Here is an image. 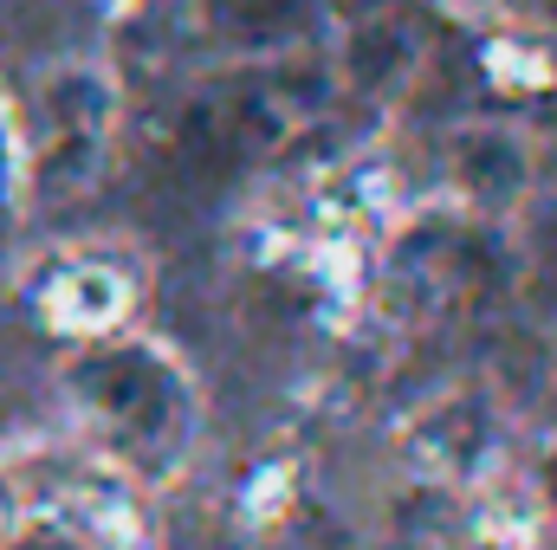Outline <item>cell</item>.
Segmentation results:
<instances>
[{
	"label": "cell",
	"mask_w": 557,
	"mask_h": 550,
	"mask_svg": "<svg viewBox=\"0 0 557 550\" xmlns=\"http://www.w3.org/2000/svg\"><path fill=\"white\" fill-rule=\"evenodd\" d=\"M545 505H552V518H557V460L545 466Z\"/></svg>",
	"instance_id": "8"
},
{
	"label": "cell",
	"mask_w": 557,
	"mask_h": 550,
	"mask_svg": "<svg viewBox=\"0 0 557 550\" xmlns=\"http://www.w3.org/2000/svg\"><path fill=\"white\" fill-rule=\"evenodd\" d=\"M311 98L285 72H240L214 91H201L182 124H175V155L195 175H234L260 155H273L305 130Z\"/></svg>",
	"instance_id": "3"
},
{
	"label": "cell",
	"mask_w": 557,
	"mask_h": 550,
	"mask_svg": "<svg viewBox=\"0 0 557 550\" xmlns=\"http://www.w3.org/2000/svg\"><path fill=\"white\" fill-rule=\"evenodd\" d=\"M131 298H137L131 266H117V260H104V253L59 260L52 278L39 285V311H46V324L65 330V337H111V330L124 324Z\"/></svg>",
	"instance_id": "4"
},
{
	"label": "cell",
	"mask_w": 557,
	"mask_h": 550,
	"mask_svg": "<svg viewBox=\"0 0 557 550\" xmlns=\"http://www.w3.org/2000/svg\"><path fill=\"white\" fill-rule=\"evenodd\" d=\"M65 396L98 453L131 479H169L195 447V383L162 343L85 337V350L65 363Z\"/></svg>",
	"instance_id": "1"
},
{
	"label": "cell",
	"mask_w": 557,
	"mask_h": 550,
	"mask_svg": "<svg viewBox=\"0 0 557 550\" xmlns=\"http://www.w3.org/2000/svg\"><path fill=\"white\" fill-rule=\"evenodd\" d=\"M13 518H20V499H13V486H7V479H0V538H7V532H13Z\"/></svg>",
	"instance_id": "7"
},
{
	"label": "cell",
	"mask_w": 557,
	"mask_h": 550,
	"mask_svg": "<svg viewBox=\"0 0 557 550\" xmlns=\"http://www.w3.org/2000/svg\"><path fill=\"white\" fill-rule=\"evenodd\" d=\"M416 460L434 479H480L493 466V409L480 396H454L416 427Z\"/></svg>",
	"instance_id": "5"
},
{
	"label": "cell",
	"mask_w": 557,
	"mask_h": 550,
	"mask_svg": "<svg viewBox=\"0 0 557 550\" xmlns=\"http://www.w3.org/2000/svg\"><path fill=\"white\" fill-rule=\"evenodd\" d=\"M318 13H324V0H201V20H208L221 39L260 46V52L292 46L298 33H311Z\"/></svg>",
	"instance_id": "6"
},
{
	"label": "cell",
	"mask_w": 557,
	"mask_h": 550,
	"mask_svg": "<svg viewBox=\"0 0 557 550\" xmlns=\"http://www.w3.org/2000/svg\"><path fill=\"white\" fill-rule=\"evenodd\" d=\"M20 518H46L65 538L98 550H137L143 545V505H137V479L104 460L98 447H33L26 460H13L7 473Z\"/></svg>",
	"instance_id": "2"
}]
</instances>
